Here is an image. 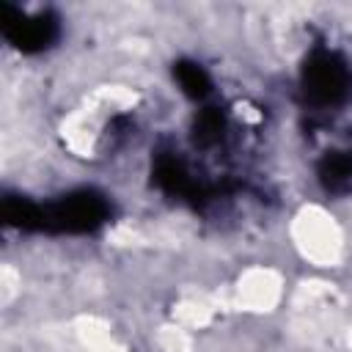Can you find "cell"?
Segmentation results:
<instances>
[{"label":"cell","instance_id":"6da1fadb","mask_svg":"<svg viewBox=\"0 0 352 352\" xmlns=\"http://www.w3.org/2000/svg\"><path fill=\"white\" fill-rule=\"evenodd\" d=\"M179 82H182V88H184L187 94H192V96H204L206 88H209V80H206V74H204L198 66H182V69H179Z\"/></svg>","mask_w":352,"mask_h":352}]
</instances>
